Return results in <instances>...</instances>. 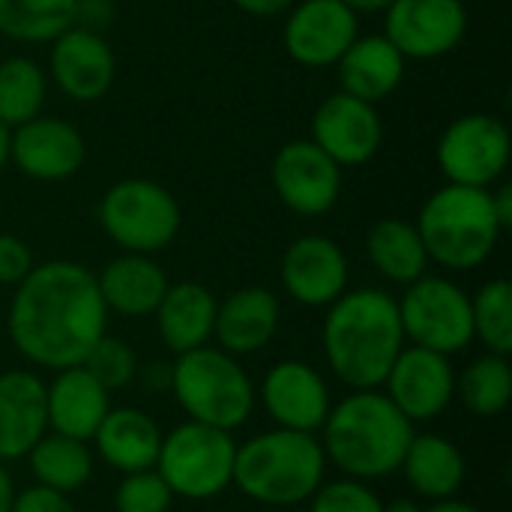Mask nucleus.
Masks as SVG:
<instances>
[{"label":"nucleus","mask_w":512,"mask_h":512,"mask_svg":"<svg viewBox=\"0 0 512 512\" xmlns=\"http://www.w3.org/2000/svg\"><path fill=\"white\" fill-rule=\"evenodd\" d=\"M360 36V15L342 0H294L282 27L288 57L306 69L336 66Z\"/></svg>","instance_id":"obj_15"},{"label":"nucleus","mask_w":512,"mask_h":512,"mask_svg":"<svg viewBox=\"0 0 512 512\" xmlns=\"http://www.w3.org/2000/svg\"><path fill=\"white\" fill-rule=\"evenodd\" d=\"M279 279L285 294L306 309H327L348 291L351 267L342 246L324 234H303L288 243Z\"/></svg>","instance_id":"obj_18"},{"label":"nucleus","mask_w":512,"mask_h":512,"mask_svg":"<svg viewBox=\"0 0 512 512\" xmlns=\"http://www.w3.org/2000/svg\"><path fill=\"white\" fill-rule=\"evenodd\" d=\"M240 12L255 15V18H273L282 15L294 6V0H231Z\"/></svg>","instance_id":"obj_41"},{"label":"nucleus","mask_w":512,"mask_h":512,"mask_svg":"<svg viewBox=\"0 0 512 512\" xmlns=\"http://www.w3.org/2000/svg\"><path fill=\"white\" fill-rule=\"evenodd\" d=\"M282 321V303L279 297L264 285H246L231 291L216 306V324H213V342L225 354L243 360L258 351H264Z\"/></svg>","instance_id":"obj_20"},{"label":"nucleus","mask_w":512,"mask_h":512,"mask_svg":"<svg viewBox=\"0 0 512 512\" xmlns=\"http://www.w3.org/2000/svg\"><path fill=\"white\" fill-rule=\"evenodd\" d=\"M48 75L66 99L90 105L111 90L117 78V57L105 33L69 27L51 42Z\"/></svg>","instance_id":"obj_19"},{"label":"nucleus","mask_w":512,"mask_h":512,"mask_svg":"<svg viewBox=\"0 0 512 512\" xmlns=\"http://www.w3.org/2000/svg\"><path fill=\"white\" fill-rule=\"evenodd\" d=\"M512 138L495 114H462L438 138L435 159L447 183L492 189L510 168Z\"/></svg>","instance_id":"obj_10"},{"label":"nucleus","mask_w":512,"mask_h":512,"mask_svg":"<svg viewBox=\"0 0 512 512\" xmlns=\"http://www.w3.org/2000/svg\"><path fill=\"white\" fill-rule=\"evenodd\" d=\"M399 474L405 477L408 489L423 501H444L456 498L468 477L465 453L456 441L438 435V432H414Z\"/></svg>","instance_id":"obj_26"},{"label":"nucleus","mask_w":512,"mask_h":512,"mask_svg":"<svg viewBox=\"0 0 512 512\" xmlns=\"http://www.w3.org/2000/svg\"><path fill=\"white\" fill-rule=\"evenodd\" d=\"M255 402L264 408L273 426L318 435L333 408V393L327 378L312 363L279 360L255 387Z\"/></svg>","instance_id":"obj_12"},{"label":"nucleus","mask_w":512,"mask_h":512,"mask_svg":"<svg viewBox=\"0 0 512 512\" xmlns=\"http://www.w3.org/2000/svg\"><path fill=\"white\" fill-rule=\"evenodd\" d=\"M396 303L408 345L456 357L474 342L471 294L450 276L426 273L405 285V294Z\"/></svg>","instance_id":"obj_9"},{"label":"nucleus","mask_w":512,"mask_h":512,"mask_svg":"<svg viewBox=\"0 0 512 512\" xmlns=\"http://www.w3.org/2000/svg\"><path fill=\"white\" fill-rule=\"evenodd\" d=\"M174 495L156 468L123 474L114 489V512H171Z\"/></svg>","instance_id":"obj_35"},{"label":"nucleus","mask_w":512,"mask_h":512,"mask_svg":"<svg viewBox=\"0 0 512 512\" xmlns=\"http://www.w3.org/2000/svg\"><path fill=\"white\" fill-rule=\"evenodd\" d=\"M24 459L30 465L36 486H45V489L69 495V498L75 492H81L96 471L93 447L87 441L66 438L57 432H45Z\"/></svg>","instance_id":"obj_29"},{"label":"nucleus","mask_w":512,"mask_h":512,"mask_svg":"<svg viewBox=\"0 0 512 512\" xmlns=\"http://www.w3.org/2000/svg\"><path fill=\"white\" fill-rule=\"evenodd\" d=\"M414 228L429 261L450 273L483 267L495 255L504 234L495 216L492 192L456 183H444L423 201Z\"/></svg>","instance_id":"obj_5"},{"label":"nucleus","mask_w":512,"mask_h":512,"mask_svg":"<svg viewBox=\"0 0 512 512\" xmlns=\"http://www.w3.org/2000/svg\"><path fill=\"white\" fill-rule=\"evenodd\" d=\"M174 402L192 423L237 432L255 414V381L243 363L216 345L177 354L171 363Z\"/></svg>","instance_id":"obj_6"},{"label":"nucleus","mask_w":512,"mask_h":512,"mask_svg":"<svg viewBox=\"0 0 512 512\" xmlns=\"http://www.w3.org/2000/svg\"><path fill=\"white\" fill-rule=\"evenodd\" d=\"M81 366L108 390V393H117V390H126V387H132L135 384V378H138V357H135V351L123 342V339H117V336H99L96 342H93V348L87 351V357L81 360Z\"/></svg>","instance_id":"obj_34"},{"label":"nucleus","mask_w":512,"mask_h":512,"mask_svg":"<svg viewBox=\"0 0 512 512\" xmlns=\"http://www.w3.org/2000/svg\"><path fill=\"white\" fill-rule=\"evenodd\" d=\"M99 228L120 252L156 255L168 249L183 225L177 198L156 180L126 177L105 189L96 207Z\"/></svg>","instance_id":"obj_7"},{"label":"nucleus","mask_w":512,"mask_h":512,"mask_svg":"<svg viewBox=\"0 0 512 512\" xmlns=\"http://www.w3.org/2000/svg\"><path fill=\"white\" fill-rule=\"evenodd\" d=\"M417 426L378 390H348L345 399L333 402L318 441L330 468L342 477L375 483L399 474L402 456Z\"/></svg>","instance_id":"obj_3"},{"label":"nucleus","mask_w":512,"mask_h":512,"mask_svg":"<svg viewBox=\"0 0 512 512\" xmlns=\"http://www.w3.org/2000/svg\"><path fill=\"white\" fill-rule=\"evenodd\" d=\"M456 399L474 417H498L510 408L512 399V366L507 354L486 351L471 360L462 375H456Z\"/></svg>","instance_id":"obj_30"},{"label":"nucleus","mask_w":512,"mask_h":512,"mask_svg":"<svg viewBox=\"0 0 512 512\" xmlns=\"http://www.w3.org/2000/svg\"><path fill=\"white\" fill-rule=\"evenodd\" d=\"M15 483L12 474L6 471V465H0V512H12V501H15Z\"/></svg>","instance_id":"obj_44"},{"label":"nucleus","mask_w":512,"mask_h":512,"mask_svg":"<svg viewBox=\"0 0 512 512\" xmlns=\"http://www.w3.org/2000/svg\"><path fill=\"white\" fill-rule=\"evenodd\" d=\"M348 9H354L357 15H378V12H387L393 0H342Z\"/></svg>","instance_id":"obj_45"},{"label":"nucleus","mask_w":512,"mask_h":512,"mask_svg":"<svg viewBox=\"0 0 512 512\" xmlns=\"http://www.w3.org/2000/svg\"><path fill=\"white\" fill-rule=\"evenodd\" d=\"M234 456V432L186 420L162 435L153 468L174 498L213 501L234 486Z\"/></svg>","instance_id":"obj_8"},{"label":"nucleus","mask_w":512,"mask_h":512,"mask_svg":"<svg viewBox=\"0 0 512 512\" xmlns=\"http://www.w3.org/2000/svg\"><path fill=\"white\" fill-rule=\"evenodd\" d=\"M45 432V381L30 369L0 372V465L24 459Z\"/></svg>","instance_id":"obj_21"},{"label":"nucleus","mask_w":512,"mask_h":512,"mask_svg":"<svg viewBox=\"0 0 512 512\" xmlns=\"http://www.w3.org/2000/svg\"><path fill=\"white\" fill-rule=\"evenodd\" d=\"M468 33L462 0H393L384 12V36L405 60H438Z\"/></svg>","instance_id":"obj_14"},{"label":"nucleus","mask_w":512,"mask_h":512,"mask_svg":"<svg viewBox=\"0 0 512 512\" xmlns=\"http://www.w3.org/2000/svg\"><path fill=\"white\" fill-rule=\"evenodd\" d=\"M6 333L12 348L36 369L81 366L93 342L108 333L96 273L66 258L36 264L12 288Z\"/></svg>","instance_id":"obj_1"},{"label":"nucleus","mask_w":512,"mask_h":512,"mask_svg":"<svg viewBox=\"0 0 512 512\" xmlns=\"http://www.w3.org/2000/svg\"><path fill=\"white\" fill-rule=\"evenodd\" d=\"M381 390L414 426L432 423L456 402L453 357L405 345L396 363L390 366Z\"/></svg>","instance_id":"obj_13"},{"label":"nucleus","mask_w":512,"mask_h":512,"mask_svg":"<svg viewBox=\"0 0 512 512\" xmlns=\"http://www.w3.org/2000/svg\"><path fill=\"white\" fill-rule=\"evenodd\" d=\"M306 504L309 512H384V501L372 489V483L351 477L324 480Z\"/></svg>","instance_id":"obj_36"},{"label":"nucleus","mask_w":512,"mask_h":512,"mask_svg":"<svg viewBox=\"0 0 512 512\" xmlns=\"http://www.w3.org/2000/svg\"><path fill=\"white\" fill-rule=\"evenodd\" d=\"M33 267V249L15 234H0V285L15 288Z\"/></svg>","instance_id":"obj_37"},{"label":"nucleus","mask_w":512,"mask_h":512,"mask_svg":"<svg viewBox=\"0 0 512 512\" xmlns=\"http://www.w3.org/2000/svg\"><path fill=\"white\" fill-rule=\"evenodd\" d=\"M87 144L75 123L51 114L9 129V162L36 183H63L84 165Z\"/></svg>","instance_id":"obj_17"},{"label":"nucleus","mask_w":512,"mask_h":512,"mask_svg":"<svg viewBox=\"0 0 512 512\" xmlns=\"http://www.w3.org/2000/svg\"><path fill=\"white\" fill-rule=\"evenodd\" d=\"M12 512H75V504L69 495L51 492V489L33 483V486L15 492Z\"/></svg>","instance_id":"obj_38"},{"label":"nucleus","mask_w":512,"mask_h":512,"mask_svg":"<svg viewBox=\"0 0 512 512\" xmlns=\"http://www.w3.org/2000/svg\"><path fill=\"white\" fill-rule=\"evenodd\" d=\"M474 342H483L492 354H512V285L498 276L477 288L471 297Z\"/></svg>","instance_id":"obj_33"},{"label":"nucleus","mask_w":512,"mask_h":512,"mask_svg":"<svg viewBox=\"0 0 512 512\" xmlns=\"http://www.w3.org/2000/svg\"><path fill=\"white\" fill-rule=\"evenodd\" d=\"M75 21V0H0V33L24 45H51Z\"/></svg>","instance_id":"obj_31"},{"label":"nucleus","mask_w":512,"mask_h":512,"mask_svg":"<svg viewBox=\"0 0 512 512\" xmlns=\"http://www.w3.org/2000/svg\"><path fill=\"white\" fill-rule=\"evenodd\" d=\"M216 294L201 282H171L162 303L156 306V330L162 345L177 357L213 342L216 324Z\"/></svg>","instance_id":"obj_27"},{"label":"nucleus","mask_w":512,"mask_h":512,"mask_svg":"<svg viewBox=\"0 0 512 512\" xmlns=\"http://www.w3.org/2000/svg\"><path fill=\"white\" fill-rule=\"evenodd\" d=\"M48 96V72L24 54L0 60V123L15 129L42 114Z\"/></svg>","instance_id":"obj_32"},{"label":"nucleus","mask_w":512,"mask_h":512,"mask_svg":"<svg viewBox=\"0 0 512 512\" xmlns=\"http://www.w3.org/2000/svg\"><path fill=\"white\" fill-rule=\"evenodd\" d=\"M327 468L318 435L273 426L237 444L234 489L264 507H297L321 489Z\"/></svg>","instance_id":"obj_4"},{"label":"nucleus","mask_w":512,"mask_h":512,"mask_svg":"<svg viewBox=\"0 0 512 512\" xmlns=\"http://www.w3.org/2000/svg\"><path fill=\"white\" fill-rule=\"evenodd\" d=\"M405 345L399 303L384 288H354L327 306L321 348L348 390H378Z\"/></svg>","instance_id":"obj_2"},{"label":"nucleus","mask_w":512,"mask_h":512,"mask_svg":"<svg viewBox=\"0 0 512 512\" xmlns=\"http://www.w3.org/2000/svg\"><path fill=\"white\" fill-rule=\"evenodd\" d=\"M405 69H408V60L384 33L357 36L336 63L342 93L357 96L372 105L384 102L402 87Z\"/></svg>","instance_id":"obj_25"},{"label":"nucleus","mask_w":512,"mask_h":512,"mask_svg":"<svg viewBox=\"0 0 512 512\" xmlns=\"http://www.w3.org/2000/svg\"><path fill=\"white\" fill-rule=\"evenodd\" d=\"M426 507L417 501V498H393V501H384V512H423Z\"/></svg>","instance_id":"obj_46"},{"label":"nucleus","mask_w":512,"mask_h":512,"mask_svg":"<svg viewBox=\"0 0 512 512\" xmlns=\"http://www.w3.org/2000/svg\"><path fill=\"white\" fill-rule=\"evenodd\" d=\"M309 141L318 144L342 171L366 165L384 144V123L378 105L348 93H330L312 114Z\"/></svg>","instance_id":"obj_16"},{"label":"nucleus","mask_w":512,"mask_h":512,"mask_svg":"<svg viewBox=\"0 0 512 512\" xmlns=\"http://www.w3.org/2000/svg\"><path fill=\"white\" fill-rule=\"evenodd\" d=\"M366 258L384 282L402 285V288L417 282L420 276H426L429 264H432L414 222L399 219V216L378 219L369 228Z\"/></svg>","instance_id":"obj_28"},{"label":"nucleus","mask_w":512,"mask_h":512,"mask_svg":"<svg viewBox=\"0 0 512 512\" xmlns=\"http://www.w3.org/2000/svg\"><path fill=\"white\" fill-rule=\"evenodd\" d=\"M423 512H483V510H480V507H474V504H468V501H462V498L456 495V498L432 501V504H429Z\"/></svg>","instance_id":"obj_43"},{"label":"nucleus","mask_w":512,"mask_h":512,"mask_svg":"<svg viewBox=\"0 0 512 512\" xmlns=\"http://www.w3.org/2000/svg\"><path fill=\"white\" fill-rule=\"evenodd\" d=\"M270 180L285 210L303 219L330 213L342 198V168L309 138L288 141L276 150Z\"/></svg>","instance_id":"obj_11"},{"label":"nucleus","mask_w":512,"mask_h":512,"mask_svg":"<svg viewBox=\"0 0 512 512\" xmlns=\"http://www.w3.org/2000/svg\"><path fill=\"white\" fill-rule=\"evenodd\" d=\"M492 192V204H495V216L501 222L504 231L512 228V186L510 183H501L498 189H489Z\"/></svg>","instance_id":"obj_42"},{"label":"nucleus","mask_w":512,"mask_h":512,"mask_svg":"<svg viewBox=\"0 0 512 512\" xmlns=\"http://www.w3.org/2000/svg\"><path fill=\"white\" fill-rule=\"evenodd\" d=\"M111 411V393L84 369L69 366L57 369L54 378L45 384V414L48 432L87 441Z\"/></svg>","instance_id":"obj_22"},{"label":"nucleus","mask_w":512,"mask_h":512,"mask_svg":"<svg viewBox=\"0 0 512 512\" xmlns=\"http://www.w3.org/2000/svg\"><path fill=\"white\" fill-rule=\"evenodd\" d=\"M135 381H141L153 393H168L171 390V363L156 360V363L138 366V378Z\"/></svg>","instance_id":"obj_40"},{"label":"nucleus","mask_w":512,"mask_h":512,"mask_svg":"<svg viewBox=\"0 0 512 512\" xmlns=\"http://www.w3.org/2000/svg\"><path fill=\"white\" fill-rule=\"evenodd\" d=\"M9 165V129L0 123V171Z\"/></svg>","instance_id":"obj_47"},{"label":"nucleus","mask_w":512,"mask_h":512,"mask_svg":"<svg viewBox=\"0 0 512 512\" xmlns=\"http://www.w3.org/2000/svg\"><path fill=\"white\" fill-rule=\"evenodd\" d=\"M114 18H117L114 0H75V21H72V27L105 33L114 24Z\"/></svg>","instance_id":"obj_39"},{"label":"nucleus","mask_w":512,"mask_h":512,"mask_svg":"<svg viewBox=\"0 0 512 512\" xmlns=\"http://www.w3.org/2000/svg\"><path fill=\"white\" fill-rule=\"evenodd\" d=\"M96 285L108 315L114 312L120 318H153L171 282L153 255L120 252L96 273Z\"/></svg>","instance_id":"obj_23"},{"label":"nucleus","mask_w":512,"mask_h":512,"mask_svg":"<svg viewBox=\"0 0 512 512\" xmlns=\"http://www.w3.org/2000/svg\"><path fill=\"white\" fill-rule=\"evenodd\" d=\"M162 435L165 432L147 411L132 405H120V408L111 405V411L93 432L90 447L96 459H102L111 471L123 477L156 465Z\"/></svg>","instance_id":"obj_24"}]
</instances>
